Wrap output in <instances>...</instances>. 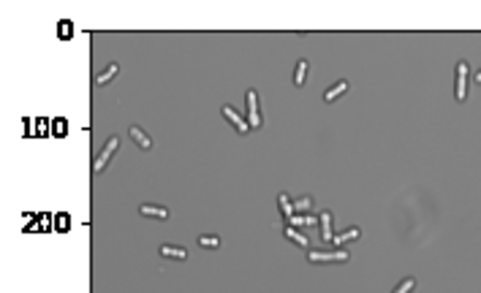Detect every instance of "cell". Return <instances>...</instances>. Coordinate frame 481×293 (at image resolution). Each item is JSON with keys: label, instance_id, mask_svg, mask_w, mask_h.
Listing matches in <instances>:
<instances>
[{"label": "cell", "instance_id": "13", "mask_svg": "<svg viewBox=\"0 0 481 293\" xmlns=\"http://www.w3.org/2000/svg\"><path fill=\"white\" fill-rule=\"evenodd\" d=\"M161 255H166V258H174V261H185V258H188V250H185V247H177V244H163V247H161Z\"/></svg>", "mask_w": 481, "mask_h": 293}, {"label": "cell", "instance_id": "14", "mask_svg": "<svg viewBox=\"0 0 481 293\" xmlns=\"http://www.w3.org/2000/svg\"><path fill=\"white\" fill-rule=\"evenodd\" d=\"M277 206H280V214L286 217V220H291V217L296 214V209H294V201H291V198H288L286 193H280V196H277Z\"/></svg>", "mask_w": 481, "mask_h": 293}, {"label": "cell", "instance_id": "17", "mask_svg": "<svg viewBox=\"0 0 481 293\" xmlns=\"http://www.w3.org/2000/svg\"><path fill=\"white\" fill-rule=\"evenodd\" d=\"M315 217L313 214H294L291 220H288V225H294V228H305V225H313Z\"/></svg>", "mask_w": 481, "mask_h": 293}, {"label": "cell", "instance_id": "15", "mask_svg": "<svg viewBox=\"0 0 481 293\" xmlns=\"http://www.w3.org/2000/svg\"><path fill=\"white\" fill-rule=\"evenodd\" d=\"M199 247H204V250H220V247H223V239H220V236H212V233L199 236Z\"/></svg>", "mask_w": 481, "mask_h": 293}, {"label": "cell", "instance_id": "6", "mask_svg": "<svg viewBox=\"0 0 481 293\" xmlns=\"http://www.w3.org/2000/svg\"><path fill=\"white\" fill-rule=\"evenodd\" d=\"M283 236L288 242H294L296 247H302V250H310V239H307V236L299 231V228H294V225H286L283 228Z\"/></svg>", "mask_w": 481, "mask_h": 293}, {"label": "cell", "instance_id": "8", "mask_svg": "<svg viewBox=\"0 0 481 293\" xmlns=\"http://www.w3.org/2000/svg\"><path fill=\"white\" fill-rule=\"evenodd\" d=\"M318 225H321V239L324 242H332L334 239V231H332V212L329 209H324L318 214Z\"/></svg>", "mask_w": 481, "mask_h": 293}, {"label": "cell", "instance_id": "4", "mask_svg": "<svg viewBox=\"0 0 481 293\" xmlns=\"http://www.w3.org/2000/svg\"><path fill=\"white\" fill-rule=\"evenodd\" d=\"M351 255L345 250H332V252H315V250H307V261L310 263H345Z\"/></svg>", "mask_w": 481, "mask_h": 293}, {"label": "cell", "instance_id": "2", "mask_svg": "<svg viewBox=\"0 0 481 293\" xmlns=\"http://www.w3.org/2000/svg\"><path fill=\"white\" fill-rule=\"evenodd\" d=\"M468 82H470V68L465 60H459L457 63V87H454V98L459 103L468 101Z\"/></svg>", "mask_w": 481, "mask_h": 293}, {"label": "cell", "instance_id": "19", "mask_svg": "<svg viewBox=\"0 0 481 293\" xmlns=\"http://www.w3.org/2000/svg\"><path fill=\"white\" fill-rule=\"evenodd\" d=\"M413 288H416V280H413V277H405L391 293H413Z\"/></svg>", "mask_w": 481, "mask_h": 293}, {"label": "cell", "instance_id": "1", "mask_svg": "<svg viewBox=\"0 0 481 293\" xmlns=\"http://www.w3.org/2000/svg\"><path fill=\"white\" fill-rule=\"evenodd\" d=\"M117 149H120V139H117V136H112L106 144H103L101 152L95 155V160H93V174H103V171H106L109 160L117 155Z\"/></svg>", "mask_w": 481, "mask_h": 293}, {"label": "cell", "instance_id": "7", "mask_svg": "<svg viewBox=\"0 0 481 293\" xmlns=\"http://www.w3.org/2000/svg\"><path fill=\"white\" fill-rule=\"evenodd\" d=\"M362 236V228H357V225H353V228H348V231H343V233H334V239H332V244L337 250H343V244H348V242H357Z\"/></svg>", "mask_w": 481, "mask_h": 293}, {"label": "cell", "instance_id": "10", "mask_svg": "<svg viewBox=\"0 0 481 293\" xmlns=\"http://www.w3.org/2000/svg\"><path fill=\"white\" fill-rule=\"evenodd\" d=\"M117 73H120V65L112 63V65H106V71H101L98 76H95V84H98V87H106V84L117 76Z\"/></svg>", "mask_w": 481, "mask_h": 293}, {"label": "cell", "instance_id": "21", "mask_svg": "<svg viewBox=\"0 0 481 293\" xmlns=\"http://www.w3.org/2000/svg\"><path fill=\"white\" fill-rule=\"evenodd\" d=\"M473 82H476V84H481V68H478V73L473 76Z\"/></svg>", "mask_w": 481, "mask_h": 293}, {"label": "cell", "instance_id": "16", "mask_svg": "<svg viewBox=\"0 0 481 293\" xmlns=\"http://www.w3.org/2000/svg\"><path fill=\"white\" fill-rule=\"evenodd\" d=\"M315 206V201H313V196H302V198H296L294 201V209H296V214H310V209Z\"/></svg>", "mask_w": 481, "mask_h": 293}, {"label": "cell", "instance_id": "3", "mask_svg": "<svg viewBox=\"0 0 481 293\" xmlns=\"http://www.w3.org/2000/svg\"><path fill=\"white\" fill-rule=\"evenodd\" d=\"M245 98H247V122H250V130H256V128L264 125L261 109H258V92L256 90H247Z\"/></svg>", "mask_w": 481, "mask_h": 293}, {"label": "cell", "instance_id": "9", "mask_svg": "<svg viewBox=\"0 0 481 293\" xmlns=\"http://www.w3.org/2000/svg\"><path fill=\"white\" fill-rule=\"evenodd\" d=\"M345 92H348V82L340 79V82H334L332 87L324 92V101H326V103H332V101H337L340 95H345Z\"/></svg>", "mask_w": 481, "mask_h": 293}, {"label": "cell", "instance_id": "12", "mask_svg": "<svg viewBox=\"0 0 481 293\" xmlns=\"http://www.w3.org/2000/svg\"><path fill=\"white\" fill-rule=\"evenodd\" d=\"M128 133H131V139L136 141V144H139L141 149H152V139H150L147 133H144L141 128H136V125H131V130H128Z\"/></svg>", "mask_w": 481, "mask_h": 293}, {"label": "cell", "instance_id": "20", "mask_svg": "<svg viewBox=\"0 0 481 293\" xmlns=\"http://www.w3.org/2000/svg\"><path fill=\"white\" fill-rule=\"evenodd\" d=\"M71 30H74V27L68 22H60V38H71Z\"/></svg>", "mask_w": 481, "mask_h": 293}, {"label": "cell", "instance_id": "11", "mask_svg": "<svg viewBox=\"0 0 481 293\" xmlns=\"http://www.w3.org/2000/svg\"><path fill=\"white\" fill-rule=\"evenodd\" d=\"M144 217H158V220H169V209L166 206H155V204H144L139 209Z\"/></svg>", "mask_w": 481, "mask_h": 293}, {"label": "cell", "instance_id": "18", "mask_svg": "<svg viewBox=\"0 0 481 293\" xmlns=\"http://www.w3.org/2000/svg\"><path fill=\"white\" fill-rule=\"evenodd\" d=\"M305 76H307V63L302 60V63H296V71H294V84L296 87H302V84L307 82Z\"/></svg>", "mask_w": 481, "mask_h": 293}, {"label": "cell", "instance_id": "5", "mask_svg": "<svg viewBox=\"0 0 481 293\" xmlns=\"http://www.w3.org/2000/svg\"><path fill=\"white\" fill-rule=\"evenodd\" d=\"M220 114H223L228 122H231V125L237 128V133H247V130H250V122L242 117V114H239V111L234 109V106H223V109H220Z\"/></svg>", "mask_w": 481, "mask_h": 293}]
</instances>
